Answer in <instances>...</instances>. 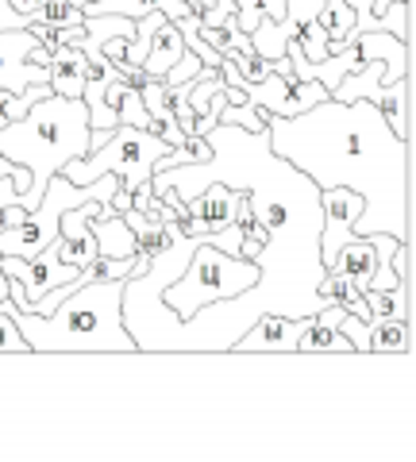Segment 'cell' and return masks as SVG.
I'll use <instances>...</instances> for the list:
<instances>
[{"label":"cell","instance_id":"cb8c5ba5","mask_svg":"<svg viewBox=\"0 0 416 462\" xmlns=\"http://www.w3.org/2000/svg\"><path fill=\"white\" fill-rule=\"evenodd\" d=\"M5 5H8L12 12H16L20 27H27V23H32V20L39 16V12H42V5H47V0H5Z\"/></svg>","mask_w":416,"mask_h":462},{"label":"cell","instance_id":"3957f363","mask_svg":"<svg viewBox=\"0 0 416 462\" xmlns=\"http://www.w3.org/2000/svg\"><path fill=\"white\" fill-rule=\"evenodd\" d=\"M0 154L32 173V185L23 197V208L32 212L54 173L74 158L89 154V108H85V100L62 93L39 97L20 120L0 127Z\"/></svg>","mask_w":416,"mask_h":462},{"label":"cell","instance_id":"44dd1931","mask_svg":"<svg viewBox=\"0 0 416 462\" xmlns=\"http://www.w3.org/2000/svg\"><path fill=\"white\" fill-rule=\"evenodd\" d=\"M200 69H205V66H200V58L190 51V47H185V54L178 58V62L174 66H170L166 69V78H162V85H170V89H174V85H185V81H193L197 74H200Z\"/></svg>","mask_w":416,"mask_h":462},{"label":"cell","instance_id":"8fae6325","mask_svg":"<svg viewBox=\"0 0 416 462\" xmlns=\"http://www.w3.org/2000/svg\"><path fill=\"white\" fill-rule=\"evenodd\" d=\"M89 231H93L100 254H108V258H135L139 254L135 231L127 227V220L116 208H100L97 216H89Z\"/></svg>","mask_w":416,"mask_h":462},{"label":"cell","instance_id":"484cf974","mask_svg":"<svg viewBox=\"0 0 416 462\" xmlns=\"http://www.w3.org/2000/svg\"><path fill=\"white\" fill-rule=\"evenodd\" d=\"M151 8H159L166 20H181V16H190V5L185 0H147Z\"/></svg>","mask_w":416,"mask_h":462},{"label":"cell","instance_id":"ffe728a7","mask_svg":"<svg viewBox=\"0 0 416 462\" xmlns=\"http://www.w3.org/2000/svg\"><path fill=\"white\" fill-rule=\"evenodd\" d=\"M116 124H132V127H151V124H154V116L147 112V105H143L139 89H132V85L124 89L120 105H116Z\"/></svg>","mask_w":416,"mask_h":462},{"label":"cell","instance_id":"7a4b0ae2","mask_svg":"<svg viewBox=\"0 0 416 462\" xmlns=\"http://www.w3.org/2000/svg\"><path fill=\"white\" fill-rule=\"evenodd\" d=\"M124 278L112 282H81L74 293L62 297L51 312H20L8 300L32 355L54 351H105V355H132L135 339L127 336L120 316Z\"/></svg>","mask_w":416,"mask_h":462},{"label":"cell","instance_id":"d6986e66","mask_svg":"<svg viewBox=\"0 0 416 462\" xmlns=\"http://www.w3.org/2000/svg\"><path fill=\"white\" fill-rule=\"evenodd\" d=\"M8 300H0V351H8V355H32V346H27L23 331L16 324V316L8 312Z\"/></svg>","mask_w":416,"mask_h":462},{"label":"cell","instance_id":"30bf717a","mask_svg":"<svg viewBox=\"0 0 416 462\" xmlns=\"http://www.w3.org/2000/svg\"><path fill=\"white\" fill-rule=\"evenodd\" d=\"M185 208H190L208 231H220V227L239 220V212L247 208V193L232 189V185H224V181H208L197 197L185 200Z\"/></svg>","mask_w":416,"mask_h":462},{"label":"cell","instance_id":"8992f818","mask_svg":"<svg viewBox=\"0 0 416 462\" xmlns=\"http://www.w3.org/2000/svg\"><path fill=\"white\" fill-rule=\"evenodd\" d=\"M320 208H324L320 263H324V270H332L339 247L355 236V220L363 216V197L347 189V185H332V189H320Z\"/></svg>","mask_w":416,"mask_h":462},{"label":"cell","instance_id":"4fadbf2b","mask_svg":"<svg viewBox=\"0 0 416 462\" xmlns=\"http://www.w3.org/2000/svg\"><path fill=\"white\" fill-rule=\"evenodd\" d=\"M366 346L370 355H412V324L401 316H370Z\"/></svg>","mask_w":416,"mask_h":462},{"label":"cell","instance_id":"f1b7e54d","mask_svg":"<svg viewBox=\"0 0 416 462\" xmlns=\"http://www.w3.org/2000/svg\"><path fill=\"white\" fill-rule=\"evenodd\" d=\"M390 5H393V0H374V16H382V12L390 8Z\"/></svg>","mask_w":416,"mask_h":462},{"label":"cell","instance_id":"7402d4cb","mask_svg":"<svg viewBox=\"0 0 416 462\" xmlns=\"http://www.w3.org/2000/svg\"><path fill=\"white\" fill-rule=\"evenodd\" d=\"M227 58H232L236 74H239L243 81H263V78L270 74V69H274L263 54H254V51H251V54H227Z\"/></svg>","mask_w":416,"mask_h":462},{"label":"cell","instance_id":"277c9868","mask_svg":"<svg viewBox=\"0 0 416 462\" xmlns=\"http://www.w3.org/2000/svg\"><path fill=\"white\" fill-rule=\"evenodd\" d=\"M258 282V263L243 254H227L220 247H212L208 236L197 243V251L190 254V263L174 282L162 289V300L178 316H190L197 309L212 305V300L236 297L243 289H251Z\"/></svg>","mask_w":416,"mask_h":462},{"label":"cell","instance_id":"6da1fadb","mask_svg":"<svg viewBox=\"0 0 416 462\" xmlns=\"http://www.w3.org/2000/svg\"><path fill=\"white\" fill-rule=\"evenodd\" d=\"M266 135L270 147L320 189L347 185L363 197L355 236L385 231L393 239H412L409 139L390 132L374 100L324 97L297 116H270Z\"/></svg>","mask_w":416,"mask_h":462},{"label":"cell","instance_id":"2e32d148","mask_svg":"<svg viewBox=\"0 0 416 462\" xmlns=\"http://www.w3.org/2000/svg\"><path fill=\"white\" fill-rule=\"evenodd\" d=\"M297 351L300 355H336V351H351L347 336L339 331V324H328L320 316H309L305 328L297 336Z\"/></svg>","mask_w":416,"mask_h":462},{"label":"cell","instance_id":"e0dca14e","mask_svg":"<svg viewBox=\"0 0 416 462\" xmlns=\"http://www.w3.org/2000/svg\"><path fill=\"white\" fill-rule=\"evenodd\" d=\"M320 297L324 300H336V305L343 312H351L358 316V320H370V309H366V300H363V289H358L347 273H339V270H324V278H320Z\"/></svg>","mask_w":416,"mask_h":462},{"label":"cell","instance_id":"9c48e42d","mask_svg":"<svg viewBox=\"0 0 416 462\" xmlns=\"http://www.w3.org/2000/svg\"><path fill=\"white\" fill-rule=\"evenodd\" d=\"M100 205L97 200H85V205L78 208H66L59 216V236H54V251H59L62 263L69 266H89L93 258L100 254L97 251V239H93V231H89V216H97Z\"/></svg>","mask_w":416,"mask_h":462},{"label":"cell","instance_id":"7c38bea8","mask_svg":"<svg viewBox=\"0 0 416 462\" xmlns=\"http://www.w3.org/2000/svg\"><path fill=\"white\" fill-rule=\"evenodd\" d=\"M47 85L62 97H81L85 89V54L69 42H59L47 62Z\"/></svg>","mask_w":416,"mask_h":462},{"label":"cell","instance_id":"d4e9b609","mask_svg":"<svg viewBox=\"0 0 416 462\" xmlns=\"http://www.w3.org/2000/svg\"><path fill=\"white\" fill-rule=\"evenodd\" d=\"M12 205L23 208V189L16 178H0V208H12Z\"/></svg>","mask_w":416,"mask_h":462},{"label":"cell","instance_id":"4316f807","mask_svg":"<svg viewBox=\"0 0 416 462\" xmlns=\"http://www.w3.org/2000/svg\"><path fill=\"white\" fill-rule=\"evenodd\" d=\"M185 5H190V12H205V8L212 5V0H185Z\"/></svg>","mask_w":416,"mask_h":462},{"label":"cell","instance_id":"5b68a950","mask_svg":"<svg viewBox=\"0 0 416 462\" xmlns=\"http://www.w3.org/2000/svg\"><path fill=\"white\" fill-rule=\"evenodd\" d=\"M170 151V143L151 135L147 127H132V124H116L112 127L108 143H100L97 151L74 158V162H66L59 173H66L74 185H89L97 178H105V173H116L120 185L127 193L143 189V185L151 181L154 173V162Z\"/></svg>","mask_w":416,"mask_h":462},{"label":"cell","instance_id":"9a60e30c","mask_svg":"<svg viewBox=\"0 0 416 462\" xmlns=\"http://www.w3.org/2000/svg\"><path fill=\"white\" fill-rule=\"evenodd\" d=\"M332 270L347 273L358 289H366L370 278H374V243H370V236H351L347 243H343Z\"/></svg>","mask_w":416,"mask_h":462},{"label":"cell","instance_id":"ba28073f","mask_svg":"<svg viewBox=\"0 0 416 462\" xmlns=\"http://www.w3.org/2000/svg\"><path fill=\"white\" fill-rule=\"evenodd\" d=\"M309 316H278V312H263L258 320L243 331L232 343L236 355H297V336L305 328Z\"/></svg>","mask_w":416,"mask_h":462},{"label":"cell","instance_id":"52a82bcc","mask_svg":"<svg viewBox=\"0 0 416 462\" xmlns=\"http://www.w3.org/2000/svg\"><path fill=\"white\" fill-rule=\"evenodd\" d=\"M39 47V39L32 27H12L0 32V89L8 93H23L27 85L47 81V66L27 62V54Z\"/></svg>","mask_w":416,"mask_h":462},{"label":"cell","instance_id":"603a6c76","mask_svg":"<svg viewBox=\"0 0 416 462\" xmlns=\"http://www.w3.org/2000/svg\"><path fill=\"white\" fill-rule=\"evenodd\" d=\"M258 20H263V5L258 0H236V23H239V32H254Z\"/></svg>","mask_w":416,"mask_h":462},{"label":"cell","instance_id":"83f0119b","mask_svg":"<svg viewBox=\"0 0 416 462\" xmlns=\"http://www.w3.org/2000/svg\"><path fill=\"white\" fill-rule=\"evenodd\" d=\"M0 300H8V273L0 270Z\"/></svg>","mask_w":416,"mask_h":462},{"label":"cell","instance_id":"5bb4252c","mask_svg":"<svg viewBox=\"0 0 416 462\" xmlns=\"http://www.w3.org/2000/svg\"><path fill=\"white\" fill-rule=\"evenodd\" d=\"M181 54H185V39L178 32V23L174 20H162L159 32H154V39H151V47H147V58H143V74L162 81L166 69L174 66Z\"/></svg>","mask_w":416,"mask_h":462},{"label":"cell","instance_id":"ac0fdd59","mask_svg":"<svg viewBox=\"0 0 416 462\" xmlns=\"http://www.w3.org/2000/svg\"><path fill=\"white\" fill-rule=\"evenodd\" d=\"M35 20L51 27H78L85 20V12H81V0H47Z\"/></svg>","mask_w":416,"mask_h":462}]
</instances>
